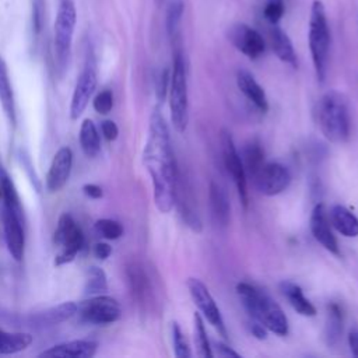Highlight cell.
Returning <instances> with one entry per match:
<instances>
[{"mask_svg":"<svg viewBox=\"0 0 358 358\" xmlns=\"http://www.w3.org/2000/svg\"><path fill=\"white\" fill-rule=\"evenodd\" d=\"M193 329H194V344L197 347V354L203 358H211L213 348H211L210 340L207 337L203 316L199 312H194V315H193Z\"/></svg>","mask_w":358,"mask_h":358,"instance_id":"d6a6232c","label":"cell"},{"mask_svg":"<svg viewBox=\"0 0 358 358\" xmlns=\"http://www.w3.org/2000/svg\"><path fill=\"white\" fill-rule=\"evenodd\" d=\"M77 13L73 0H60L55 21V57L59 70H64L69 64Z\"/></svg>","mask_w":358,"mask_h":358,"instance_id":"8992f818","label":"cell"},{"mask_svg":"<svg viewBox=\"0 0 358 358\" xmlns=\"http://www.w3.org/2000/svg\"><path fill=\"white\" fill-rule=\"evenodd\" d=\"M285 11V3L284 0H266L263 7V17L267 22L271 25H275L280 22Z\"/></svg>","mask_w":358,"mask_h":358,"instance_id":"8d00e7d4","label":"cell"},{"mask_svg":"<svg viewBox=\"0 0 358 358\" xmlns=\"http://www.w3.org/2000/svg\"><path fill=\"white\" fill-rule=\"evenodd\" d=\"M101 131L108 141L116 140L117 134H119V129L113 120H103L101 123Z\"/></svg>","mask_w":358,"mask_h":358,"instance_id":"60d3db41","label":"cell"},{"mask_svg":"<svg viewBox=\"0 0 358 358\" xmlns=\"http://www.w3.org/2000/svg\"><path fill=\"white\" fill-rule=\"evenodd\" d=\"M22 217H18L13 211L4 208L3 213V224H4V238L7 243V249L14 260L20 262L24 256L25 236L22 229Z\"/></svg>","mask_w":358,"mask_h":358,"instance_id":"e0dca14e","label":"cell"},{"mask_svg":"<svg viewBox=\"0 0 358 358\" xmlns=\"http://www.w3.org/2000/svg\"><path fill=\"white\" fill-rule=\"evenodd\" d=\"M83 192L85 196H88L90 199H101L103 196L102 187H99L98 185L94 183H87L83 186Z\"/></svg>","mask_w":358,"mask_h":358,"instance_id":"f6af8a7d","label":"cell"},{"mask_svg":"<svg viewBox=\"0 0 358 358\" xmlns=\"http://www.w3.org/2000/svg\"><path fill=\"white\" fill-rule=\"evenodd\" d=\"M236 294L255 322L263 324L268 331L284 337L288 334V319L281 306L263 289L242 281L236 284Z\"/></svg>","mask_w":358,"mask_h":358,"instance_id":"7a4b0ae2","label":"cell"},{"mask_svg":"<svg viewBox=\"0 0 358 358\" xmlns=\"http://www.w3.org/2000/svg\"><path fill=\"white\" fill-rule=\"evenodd\" d=\"M228 41L249 59H257L264 53L266 43L259 31L248 24L238 22L228 28Z\"/></svg>","mask_w":358,"mask_h":358,"instance_id":"4fadbf2b","label":"cell"},{"mask_svg":"<svg viewBox=\"0 0 358 358\" xmlns=\"http://www.w3.org/2000/svg\"><path fill=\"white\" fill-rule=\"evenodd\" d=\"M175 206H178L179 215L186 227H189L194 232H200L203 228L200 215L194 208V199L192 194V189L189 183L182 179L180 172L178 175L176 182V196H175Z\"/></svg>","mask_w":358,"mask_h":358,"instance_id":"9a60e30c","label":"cell"},{"mask_svg":"<svg viewBox=\"0 0 358 358\" xmlns=\"http://www.w3.org/2000/svg\"><path fill=\"white\" fill-rule=\"evenodd\" d=\"M329 220H330L331 225L341 235H344L347 238H357L358 236V218L345 206L334 204L330 208Z\"/></svg>","mask_w":358,"mask_h":358,"instance_id":"d4e9b609","label":"cell"},{"mask_svg":"<svg viewBox=\"0 0 358 358\" xmlns=\"http://www.w3.org/2000/svg\"><path fill=\"white\" fill-rule=\"evenodd\" d=\"M183 10L185 4L182 0H172L166 8V18H165V25H166V32L171 41L179 39V31H180V21L183 17Z\"/></svg>","mask_w":358,"mask_h":358,"instance_id":"1f68e13d","label":"cell"},{"mask_svg":"<svg viewBox=\"0 0 358 358\" xmlns=\"http://www.w3.org/2000/svg\"><path fill=\"white\" fill-rule=\"evenodd\" d=\"M95 229L99 235H102L105 239L115 241L119 239L123 235V227L120 222L110 220V218H102L95 222Z\"/></svg>","mask_w":358,"mask_h":358,"instance_id":"e575fe53","label":"cell"},{"mask_svg":"<svg viewBox=\"0 0 358 358\" xmlns=\"http://www.w3.org/2000/svg\"><path fill=\"white\" fill-rule=\"evenodd\" d=\"M32 343V336L28 333H10L0 330V354H17L28 348Z\"/></svg>","mask_w":358,"mask_h":358,"instance_id":"f546056e","label":"cell"},{"mask_svg":"<svg viewBox=\"0 0 358 358\" xmlns=\"http://www.w3.org/2000/svg\"><path fill=\"white\" fill-rule=\"evenodd\" d=\"M173 59L169 80V109L171 120L178 133H183L189 123V95H187V73L183 52L180 48V38L172 41Z\"/></svg>","mask_w":358,"mask_h":358,"instance_id":"277c9868","label":"cell"},{"mask_svg":"<svg viewBox=\"0 0 358 358\" xmlns=\"http://www.w3.org/2000/svg\"><path fill=\"white\" fill-rule=\"evenodd\" d=\"M341 333H343V310L336 302H331L327 305L326 324L323 331V338L326 344L329 347L336 345L340 340Z\"/></svg>","mask_w":358,"mask_h":358,"instance_id":"83f0119b","label":"cell"},{"mask_svg":"<svg viewBox=\"0 0 358 358\" xmlns=\"http://www.w3.org/2000/svg\"><path fill=\"white\" fill-rule=\"evenodd\" d=\"M155 1H157V3H158V4H159V3H161V0H155Z\"/></svg>","mask_w":358,"mask_h":358,"instance_id":"c3c4849f","label":"cell"},{"mask_svg":"<svg viewBox=\"0 0 358 358\" xmlns=\"http://www.w3.org/2000/svg\"><path fill=\"white\" fill-rule=\"evenodd\" d=\"M98 344L92 340H71L53 345L42 351L39 358H91L95 355Z\"/></svg>","mask_w":358,"mask_h":358,"instance_id":"ac0fdd59","label":"cell"},{"mask_svg":"<svg viewBox=\"0 0 358 358\" xmlns=\"http://www.w3.org/2000/svg\"><path fill=\"white\" fill-rule=\"evenodd\" d=\"M250 331L259 340H264L267 337V329L263 324H260L259 322H253V324L250 326Z\"/></svg>","mask_w":358,"mask_h":358,"instance_id":"7dc6e473","label":"cell"},{"mask_svg":"<svg viewBox=\"0 0 358 358\" xmlns=\"http://www.w3.org/2000/svg\"><path fill=\"white\" fill-rule=\"evenodd\" d=\"M220 143H221V155H222V162L224 166L228 172V175L231 176L236 190H238V196L241 199V203L243 204V207H248V180H246V171L241 158V154L238 152L234 138L231 136V133L227 129L221 130L220 134Z\"/></svg>","mask_w":358,"mask_h":358,"instance_id":"ba28073f","label":"cell"},{"mask_svg":"<svg viewBox=\"0 0 358 358\" xmlns=\"http://www.w3.org/2000/svg\"><path fill=\"white\" fill-rule=\"evenodd\" d=\"M92 106L99 115H108L113 108V94H112V91H109V90L101 91L95 96V99L92 101Z\"/></svg>","mask_w":358,"mask_h":358,"instance_id":"74e56055","label":"cell"},{"mask_svg":"<svg viewBox=\"0 0 358 358\" xmlns=\"http://www.w3.org/2000/svg\"><path fill=\"white\" fill-rule=\"evenodd\" d=\"M316 123L330 143H345L351 134V115L347 98L334 90L324 92L315 108Z\"/></svg>","mask_w":358,"mask_h":358,"instance_id":"3957f363","label":"cell"},{"mask_svg":"<svg viewBox=\"0 0 358 358\" xmlns=\"http://www.w3.org/2000/svg\"><path fill=\"white\" fill-rule=\"evenodd\" d=\"M55 243L60 248V252L56 256L55 264L62 266L74 260L77 253L84 245V235L74 218L64 213L57 221L55 231Z\"/></svg>","mask_w":358,"mask_h":358,"instance_id":"52a82bcc","label":"cell"},{"mask_svg":"<svg viewBox=\"0 0 358 358\" xmlns=\"http://www.w3.org/2000/svg\"><path fill=\"white\" fill-rule=\"evenodd\" d=\"M110 253H112V248H110L109 243H106V242L95 243V246H94L95 257H98L101 260H105V259H108L110 256Z\"/></svg>","mask_w":358,"mask_h":358,"instance_id":"ee69618b","label":"cell"},{"mask_svg":"<svg viewBox=\"0 0 358 358\" xmlns=\"http://www.w3.org/2000/svg\"><path fill=\"white\" fill-rule=\"evenodd\" d=\"M309 228L313 235V238L330 253L340 256V248L336 236L333 235V231L330 228V220H329V213L326 211L323 203H317L309 218Z\"/></svg>","mask_w":358,"mask_h":358,"instance_id":"5bb4252c","label":"cell"},{"mask_svg":"<svg viewBox=\"0 0 358 358\" xmlns=\"http://www.w3.org/2000/svg\"><path fill=\"white\" fill-rule=\"evenodd\" d=\"M0 189H1V196L4 199V208L13 211L18 217H22V207L20 203L17 189H15L11 178L3 169L1 165H0Z\"/></svg>","mask_w":358,"mask_h":358,"instance_id":"4dcf8cb0","label":"cell"},{"mask_svg":"<svg viewBox=\"0 0 358 358\" xmlns=\"http://www.w3.org/2000/svg\"><path fill=\"white\" fill-rule=\"evenodd\" d=\"M73 166V151L70 147H62L56 151L46 175V187L49 192H59L69 180Z\"/></svg>","mask_w":358,"mask_h":358,"instance_id":"2e32d148","label":"cell"},{"mask_svg":"<svg viewBox=\"0 0 358 358\" xmlns=\"http://www.w3.org/2000/svg\"><path fill=\"white\" fill-rule=\"evenodd\" d=\"M169 80H171V71L168 69H164L157 81V96L159 101H164L168 94Z\"/></svg>","mask_w":358,"mask_h":358,"instance_id":"ab89813d","label":"cell"},{"mask_svg":"<svg viewBox=\"0 0 358 358\" xmlns=\"http://www.w3.org/2000/svg\"><path fill=\"white\" fill-rule=\"evenodd\" d=\"M77 313V303L74 302H63L42 312L32 313L27 317L25 323L32 327H49L59 324Z\"/></svg>","mask_w":358,"mask_h":358,"instance_id":"d6986e66","label":"cell"},{"mask_svg":"<svg viewBox=\"0 0 358 358\" xmlns=\"http://www.w3.org/2000/svg\"><path fill=\"white\" fill-rule=\"evenodd\" d=\"M280 291L296 313L306 317H312L316 315L317 310L315 305L305 296L302 288L298 284L284 280L280 282Z\"/></svg>","mask_w":358,"mask_h":358,"instance_id":"cb8c5ba5","label":"cell"},{"mask_svg":"<svg viewBox=\"0 0 358 358\" xmlns=\"http://www.w3.org/2000/svg\"><path fill=\"white\" fill-rule=\"evenodd\" d=\"M80 145L84 154L94 158L101 151V138L95 123L91 119H85L80 127Z\"/></svg>","mask_w":358,"mask_h":358,"instance_id":"f1b7e54d","label":"cell"},{"mask_svg":"<svg viewBox=\"0 0 358 358\" xmlns=\"http://www.w3.org/2000/svg\"><path fill=\"white\" fill-rule=\"evenodd\" d=\"M308 41L316 77L320 83H323L326 80L329 66L330 29L326 17V8L322 0L312 1Z\"/></svg>","mask_w":358,"mask_h":358,"instance_id":"5b68a950","label":"cell"},{"mask_svg":"<svg viewBox=\"0 0 358 358\" xmlns=\"http://www.w3.org/2000/svg\"><path fill=\"white\" fill-rule=\"evenodd\" d=\"M143 162L152 180L155 206L161 213L166 214L175 206L179 169L173 155L169 130L159 110H154L150 117Z\"/></svg>","mask_w":358,"mask_h":358,"instance_id":"6da1fadb","label":"cell"},{"mask_svg":"<svg viewBox=\"0 0 358 358\" xmlns=\"http://www.w3.org/2000/svg\"><path fill=\"white\" fill-rule=\"evenodd\" d=\"M0 197H1V189H0Z\"/></svg>","mask_w":358,"mask_h":358,"instance_id":"681fc988","label":"cell"},{"mask_svg":"<svg viewBox=\"0 0 358 358\" xmlns=\"http://www.w3.org/2000/svg\"><path fill=\"white\" fill-rule=\"evenodd\" d=\"M126 275L133 298L138 303H148L151 298V281L144 267L138 263H131L126 268Z\"/></svg>","mask_w":358,"mask_h":358,"instance_id":"7402d4cb","label":"cell"},{"mask_svg":"<svg viewBox=\"0 0 358 358\" xmlns=\"http://www.w3.org/2000/svg\"><path fill=\"white\" fill-rule=\"evenodd\" d=\"M256 189L264 196H277L291 183V173L287 166L278 162H264L253 176Z\"/></svg>","mask_w":358,"mask_h":358,"instance_id":"8fae6325","label":"cell"},{"mask_svg":"<svg viewBox=\"0 0 358 358\" xmlns=\"http://www.w3.org/2000/svg\"><path fill=\"white\" fill-rule=\"evenodd\" d=\"M96 87V70H95V63L94 59H88L83 71L80 73L73 96H71V103H70V117L73 120L78 119L83 112L85 110L94 91Z\"/></svg>","mask_w":358,"mask_h":358,"instance_id":"7c38bea8","label":"cell"},{"mask_svg":"<svg viewBox=\"0 0 358 358\" xmlns=\"http://www.w3.org/2000/svg\"><path fill=\"white\" fill-rule=\"evenodd\" d=\"M0 103L10 124L14 126L17 122L14 92H13V85L8 76V69L1 55H0Z\"/></svg>","mask_w":358,"mask_h":358,"instance_id":"484cf974","label":"cell"},{"mask_svg":"<svg viewBox=\"0 0 358 358\" xmlns=\"http://www.w3.org/2000/svg\"><path fill=\"white\" fill-rule=\"evenodd\" d=\"M21 162H22V166H25V171L28 172V176H29V179H31L32 185L35 186L36 192H41V183H39V179H38V176H36V175H35V172H34V168H32V164H31V159L28 158V155L21 154Z\"/></svg>","mask_w":358,"mask_h":358,"instance_id":"7bdbcfd3","label":"cell"},{"mask_svg":"<svg viewBox=\"0 0 358 358\" xmlns=\"http://www.w3.org/2000/svg\"><path fill=\"white\" fill-rule=\"evenodd\" d=\"M268 39H270V45H271V49H273L274 55L282 63L295 69L298 66L296 52L294 49V45H292L289 36L287 35V32H284L278 27V24L271 25V29L268 32Z\"/></svg>","mask_w":358,"mask_h":358,"instance_id":"603a6c76","label":"cell"},{"mask_svg":"<svg viewBox=\"0 0 358 358\" xmlns=\"http://www.w3.org/2000/svg\"><path fill=\"white\" fill-rule=\"evenodd\" d=\"M171 334H172V345H173V352L178 358H189L192 355L190 347L182 333L180 326L173 322L171 327Z\"/></svg>","mask_w":358,"mask_h":358,"instance_id":"d590c367","label":"cell"},{"mask_svg":"<svg viewBox=\"0 0 358 358\" xmlns=\"http://www.w3.org/2000/svg\"><path fill=\"white\" fill-rule=\"evenodd\" d=\"M208 204L214 222L227 227L231 218V204L225 189L215 180H211L208 186Z\"/></svg>","mask_w":358,"mask_h":358,"instance_id":"ffe728a7","label":"cell"},{"mask_svg":"<svg viewBox=\"0 0 358 358\" xmlns=\"http://www.w3.org/2000/svg\"><path fill=\"white\" fill-rule=\"evenodd\" d=\"M211 348L215 350V354H217L218 357H224V358H229V357L239 358V357H241L239 352H236V351L232 350L229 345H227L225 343H221V341H215Z\"/></svg>","mask_w":358,"mask_h":358,"instance_id":"b9f144b4","label":"cell"},{"mask_svg":"<svg viewBox=\"0 0 358 358\" xmlns=\"http://www.w3.org/2000/svg\"><path fill=\"white\" fill-rule=\"evenodd\" d=\"M236 85L239 91L260 110H268V101L263 87L256 81V78L248 70H238L236 73Z\"/></svg>","mask_w":358,"mask_h":358,"instance_id":"44dd1931","label":"cell"},{"mask_svg":"<svg viewBox=\"0 0 358 358\" xmlns=\"http://www.w3.org/2000/svg\"><path fill=\"white\" fill-rule=\"evenodd\" d=\"M348 345L352 355L358 357V329H352L348 333Z\"/></svg>","mask_w":358,"mask_h":358,"instance_id":"bcb514c9","label":"cell"},{"mask_svg":"<svg viewBox=\"0 0 358 358\" xmlns=\"http://www.w3.org/2000/svg\"><path fill=\"white\" fill-rule=\"evenodd\" d=\"M45 14V0H32V32L38 36L42 31Z\"/></svg>","mask_w":358,"mask_h":358,"instance_id":"f35d334b","label":"cell"},{"mask_svg":"<svg viewBox=\"0 0 358 358\" xmlns=\"http://www.w3.org/2000/svg\"><path fill=\"white\" fill-rule=\"evenodd\" d=\"M246 175L253 178L256 172L263 166L264 161V150L262 147V143L259 138H250L243 144L242 154H241Z\"/></svg>","mask_w":358,"mask_h":358,"instance_id":"4316f807","label":"cell"},{"mask_svg":"<svg viewBox=\"0 0 358 358\" xmlns=\"http://www.w3.org/2000/svg\"><path fill=\"white\" fill-rule=\"evenodd\" d=\"M80 317L91 324H110L119 320L122 315L120 303L108 295H92L77 305Z\"/></svg>","mask_w":358,"mask_h":358,"instance_id":"9c48e42d","label":"cell"},{"mask_svg":"<svg viewBox=\"0 0 358 358\" xmlns=\"http://www.w3.org/2000/svg\"><path fill=\"white\" fill-rule=\"evenodd\" d=\"M108 289V280L106 274L101 267L92 266L87 271V280L84 291L87 295H98Z\"/></svg>","mask_w":358,"mask_h":358,"instance_id":"836d02e7","label":"cell"},{"mask_svg":"<svg viewBox=\"0 0 358 358\" xmlns=\"http://www.w3.org/2000/svg\"><path fill=\"white\" fill-rule=\"evenodd\" d=\"M189 294L197 306L200 315L218 331L220 336L224 338H228V331L222 319V315L220 312V308L217 306L213 295L210 294L207 285L194 277H190L186 282Z\"/></svg>","mask_w":358,"mask_h":358,"instance_id":"30bf717a","label":"cell"}]
</instances>
